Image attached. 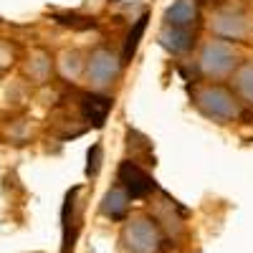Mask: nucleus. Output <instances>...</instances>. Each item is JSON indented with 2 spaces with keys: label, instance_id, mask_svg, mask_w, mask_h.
<instances>
[{
  "label": "nucleus",
  "instance_id": "nucleus-3",
  "mask_svg": "<svg viewBox=\"0 0 253 253\" xmlns=\"http://www.w3.org/2000/svg\"><path fill=\"white\" fill-rule=\"evenodd\" d=\"M200 104H203V109H205L208 114L220 117V119L238 114V107H236L233 96H230L228 91H223V89H205V91L200 94Z\"/></svg>",
  "mask_w": 253,
  "mask_h": 253
},
{
  "label": "nucleus",
  "instance_id": "nucleus-6",
  "mask_svg": "<svg viewBox=\"0 0 253 253\" xmlns=\"http://www.w3.org/2000/svg\"><path fill=\"white\" fill-rule=\"evenodd\" d=\"M198 18V10H195V3L193 0H177V3L165 13V20L170 28H190Z\"/></svg>",
  "mask_w": 253,
  "mask_h": 253
},
{
  "label": "nucleus",
  "instance_id": "nucleus-4",
  "mask_svg": "<svg viewBox=\"0 0 253 253\" xmlns=\"http://www.w3.org/2000/svg\"><path fill=\"white\" fill-rule=\"evenodd\" d=\"M112 109V99L101 96V94H86L81 99V114L86 122H91L94 126H101L107 122V114Z\"/></svg>",
  "mask_w": 253,
  "mask_h": 253
},
{
  "label": "nucleus",
  "instance_id": "nucleus-9",
  "mask_svg": "<svg viewBox=\"0 0 253 253\" xmlns=\"http://www.w3.org/2000/svg\"><path fill=\"white\" fill-rule=\"evenodd\" d=\"M89 74H91L99 84H107V81L117 74V63H114V58H112L107 51H99V53L91 58V63H89Z\"/></svg>",
  "mask_w": 253,
  "mask_h": 253
},
{
  "label": "nucleus",
  "instance_id": "nucleus-7",
  "mask_svg": "<svg viewBox=\"0 0 253 253\" xmlns=\"http://www.w3.org/2000/svg\"><path fill=\"white\" fill-rule=\"evenodd\" d=\"M126 208H129V198H126V193L122 187L109 190V193L104 195V200H101V213L114 218V220H122L126 215Z\"/></svg>",
  "mask_w": 253,
  "mask_h": 253
},
{
  "label": "nucleus",
  "instance_id": "nucleus-1",
  "mask_svg": "<svg viewBox=\"0 0 253 253\" xmlns=\"http://www.w3.org/2000/svg\"><path fill=\"white\" fill-rule=\"evenodd\" d=\"M124 241L134 253H155L160 246V230L152 225V220L139 218V220H132L126 225Z\"/></svg>",
  "mask_w": 253,
  "mask_h": 253
},
{
  "label": "nucleus",
  "instance_id": "nucleus-8",
  "mask_svg": "<svg viewBox=\"0 0 253 253\" xmlns=\"http://www.w3.org/2000/svg\"><path fill=\"white\" fill-rule=\"evenodd\" d=\"M160 41L175 53H182L187 51L190 46H193V33H190V28H170L165 26V31L160 33Z\"/></svg>",
  "mask_w": 253,
  "mask_h": 253
},
{
  "label": "nucleus",
  "instance_id": "nucleus-10",
  "mask_svg": "<svg viewBox=\"0 0 253 253\" xmlns=\"http://www.w3.org/2000/svg\"><path fill=\"white\" fill-rule=\"evenodd\" d=\"M147 15H142L137 23H134V28L129 31V36H126V43H124V58L129 61L132 56H134V51H137V46H139V38L144 36V28H147Z\"/></svg>",
  "mask_w": 253,
  "mask_h": 253
},
{
  "label": "nucleus",
  "instance_id": "nucleus-12",
  "mask_svg": "<svg viewBox=\"0 0 253 253\" xmlns=\"http://www.w3.org/2000/svg\"><path fill=\"white\" fill-rule=\"evenodd\" d=\"M243 91L253 99V69H248V71L243 74Z\"/></svg>",
  "mask_w": 253,
  "mask_h": 253
},
{
  "label": "nucleus",
  "instance_id": "nucleus-11",
  "mask_svg": "<svg viewBox=\"0 0 253 253\" xmlns=\"http://www.w3.org/2000/svg\"><path fill=\"white\" fill-rule=\"evenodd\" d=\"M99 157H101V147L99 144H94L91 150H89V167H86V175H96L99 172Z\"/></svg>",
  "mask_w": 253,
  "mask_h": 253
},
{
  "label": "nucleus",
  "instance_id": "nucleus-5",
  "mask_svg": "<svg viewBox=\"0 0 253 253\" xmlns=\"http://www.w3.org/2000/svg\"><path fill=\"white\" fill-rule=\"evenodd\" d=\"M233 66V53L223 43H210L203 53V69L208 74H225Z\"/></svg>",
  "mask_w": 253,
  "mask_h": 253
},
{
  "label": "nucleus",
  "instance_id": "nucleus-2",
  "mask_svg": "<svg viewBox=\"0 0 253 253\" xmlns=\"http://www.w3.org/2000/svg\"><path fill=\"white\" fill-rule=\"evenodd\" d=\"M119 182H122L119 187L126 193V198H144V195H150L152 187H155V180L129 160L119 165Z\"/></svg>",
  "mask_w": 253,
  "mask_h": 253
}]
</instances>
